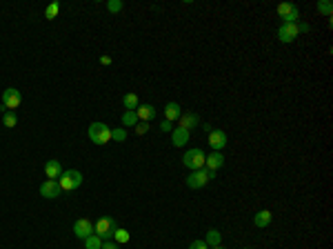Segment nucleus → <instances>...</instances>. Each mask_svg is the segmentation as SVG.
I'll return each mask as SVG.
<instances>
[{
    "mask_svg": "<svg viewBox=\"0 0 333 249\" xmlns=\"http://www.w3.org/2000/svg\"><path fill=\"white\" fill-rule=\"evenodd\" d=\"M216 178V171H209V169H196L187 176V187L189 189H202L204 185Z\"/></svg>",
    "mask_w": 333,
    "mask_h": 249,
    "instance_id": "nucleus-1",
    "label": "nucleus"
},
{
    "mask_svg": "<svg viewBox=\"0 0 333 249\" xmlns=\"http://www.w3.org/2000/svg\"><path fill=\"white\" fill-rule=\"evenodd\" d=\"M118 229V225H116V220L114 218H109V216H102V218H98L94 223V233L98 236V238H102V240H111L114 238V232Z\"/></svg>",
    "mask_w": 333,
    "mask_h": 249,
    "instance_id": "nucleus-2",
    "label": "nucleus"
},
{
    "mask_svg": "<svg viewBox=\"0 0 333 249\" xmlns=\"http://www.w3.org/2000/svg\"><path fill=\"white\" fill-rule=\"evenodd\" d=\"M89 140L96 145L111 143V129L104 122H94V125H89Z\"/></svg>",
    "mask_w": 333,
    "mask_h": 249,
    "instance_id": "nucleus-3",
    "label": "nucleus"
},
{
    "mask_svg": "<svg viewBox=\"0 0 333 249\" xmlns=\"http://www.w3.org/2000/svg\"><path fill=\"white\" fill-rule=\"evenodd\" d=\"M58 185H60V189H63V191L78 189V187L83 185V174H80L78 169H67V171H63V176L58 178Z\"/></svg>",
    "mask_w": 333,
    "mask_h": 249,
    "instance_id": "nucleus-4",
    "label": "nucleus"
},
{
    "mask_svg": "<svg viewBox=\"0 0 333 249\" xmlns=\"http://www.w3.org/2000/svg\"><path fill=\"white\" fill-rule=\"evenodd\" d=\"M204 160H207V154H204L202 149H189L187 154L183 156V163H184V167H189L191 171H196V169H204Z\"/></svg>",
    "mask_w": 333,
    "mask_h": 249,
    "instance_id": "nucleus-5",
    "label": "nucleus"
},
{
    "mask_svg": "<svg viewBox=\"0 0 333 249\" xmlns=\"http://www.w3.org/2000/svg\"><path fill=\"white\" fill-rule=\"evenodd\" d=\"M20 102H22V96H20V91L18 89H14V87H7L5 91H2V114L5 112H14L16 107H20Z\"/></svg>",
    "mask_w": 333,
    "mask_h": 249,
    "instance_id": "nucleus-6",
    "label": "nucleus"
},
{
    "mask_svg": "<svg viewBox=\"0 0 333 249\" xmlns=\"http://www.w3.org/2000/svg\"><path fill=\"white\" fill-rule=\"evenodd\" d=\"M300 25L298 22H282V27L278 29V40L280 43H293L300 36Z\"/></svg>",
    "mask_w": 333,
    "mask_h": 249,
    "instance_id": "nucleus-7",
    "label": "nucleus"
},
{
    "mask_svg": "<svg viewBox=\"0 0 333 249\" xmlns=\"http://www.w3.org/2000/svg\"><path fill=\"white\" fill-rule=\"evenodd\" d=\"M278 16L282 18V22H298L300 18V9L293 2H280L278 5Z\"/></svg>",
    "mask_w": 333,
    "mask_h": 249,
    "instance_id": "nucleus-8",
    "label": "nucleus"
},
{
    "mask_svg": "<svg viewBox=\"0 0 333 249\" xmlns=\"http://www.w3.org/2000/svg\"><path fill=\"white\" fill-rule=\"evenodd\" d=\"M209 145H211L214 151L224 149L227 145H229V136H227V132H222V129H211V132H209Z\"/></svg>",
    "mask_w": 333,
    "mask_h": 249,
    "instance_id": "nucleus-9",
    "label": "nucleus"
},
{
    "mask_svg": "<svg viewBox=\"0 0 333 249\" xmlns=\"http://www.w3.org/2000/svg\"><path fill=\"white\" fill-rule=\"evenodd\" d=\"M73 233H76V238H89L91 233H94V223L89 220V218H78L76 223H73Z\"/></svg>",
    "mask_w": 333,
    "mask_h": 249,
    "instance_id": "nucleus-10",
    "label": "nucleus"
},
{
    "mask_svg": "<svg viewBox=\"0 0 333 249\" xmlns=\"http://www.w3.org/2000/svg\"><path fill=\"white\" fill-rule=\"evenodd\" d=\"M60 194H63V189H60L58 181H45L40 185V196L42 198H49V200H51V198H58Z\"/></svg>",
    "mask_w": 333,
    "mask_h": 249,
    "instance_id": "nucleus-11",
    "label": "nucleus"
},
{
    "mask_svg": "<svg viewBox=\"0 0 333 249\" xmlns=\"http://www.w3.org/2000/svg\"><path fill=\"white\" fill-rule=\"evenodd\" d=\"M135 116H138V120H140V122H151L153 118H156V107L149 105V102H145V105H138V109H135Z\"/></svg>",
    "mask_w": 333,
    "mask_h": 249,
    "instance_id": "nucleus-12",
    "label": "nucleus"
},
{
    "mask_svg": "<svg viewBox=\"0 0 333 249\" xmlns=\"http://www.w3.org/2000/svg\"><path fill=\"white\" fill-rule=\"evenodd\" d=\"M45 176H47V181H58V178L63 176V165H60V160H47V165H45Z\"/></svg>",
    "mask_w": 333,
    "mask_h": 249,
    "instance_id": "nucleus-13",
    "label": "nucleus"
},
{
    "mask_svg": "<svg viewBox=\"0 0 333 249\" xmlns=\"http://www.w3.org/2000/svg\"><path fill=\"white\" fill-rule=\"evenodd\" d=\"M222 165H224V156L220 154V151H211V154L207 156V160H204V169L218 171Z\"/></svg>",
    "mask_w": 333,
    "mask_h": 249,
    "instance_id": "nucleus-14",
    "label": "nucleus"
},
{
    "mask_svg": "<svg viewBox=\"0 0 333 249\" xmlns=\"http://www.w3.org/2000/svg\"><path fill=\"white\" fill-rule=\"evenodd\" d=\"M200 122V118L196 116L193 112H187V114H183V116L178 118V127H183V129H187V132H191L196 125Z\"/></svg>",
    "mask_w": 333,
    "mask_h": 249,
    "instance_id": "nucleus-15",
    "label": "nucleus"
},
{
    "mask_svg": "<svg viewBox=\"0 0 333 249\" xmlns=\"http://www.w3.org/2000/svg\"><path fill=\"white\" fill-rule=\"evenodd\" d=\"M189 143V132L183 127H176L171 132V145L173 147H184V145Z\"/></svg>",
    "mask_w": 333,
    "mask_h": 249,
    "instance_id": "nucleus-16",
    "label": "nucleus"
},
{
    "mask_svg": "<svg viewBox=\"0 0 333 249\" xmlns=\"http://www.w3.org/2000/svg\"><path fill=\"white\" fill-rule=\"evenodd\" d=\"M183 116V109H180V105L178 102H166L165 105V120H169V122H173V120H178V118Z\"/></svg>",
    "mask_w": 333,
    "mask_h": 249,
    "instance_id": "nucleus-17",
    "label": "nucleus"
},
{
    "mask_svg": "<svg viewBox=\"0 0 333 249\" xmlns=\"http://www.w3.org/2000/svg\"><path fill=\"white\" fill-rule=\"evenodd\" d=\"M271 218H273V216H271L269 209H260V212L253 216V225L258 229H265V227H269V225H271Z\"/></svg>",
    "mask_w": 333,
    "mask_h": 249,
    "instance_id": "nucleus-18",
    "label": "nucleus"
},
{
    "mask_svg": "<svg viewBox=\"0 0 333 249\" xmlns=\"http://www.w3.org/2000/svg\"><path fill=\"white\" fill-rule=\"evenodd\" d=\"M204 243H207L209 247H218V245L222 243V233H220L218 229L211 227V229L207 232V238H204Z\"/></svg>",
    "mask_w": 333,
    "mask_h": 249,
    "instance_id": "nucleus-19",
    "label": "nucleus"
},
{
    "mask_svg": "<svg viewBox=\"0 0 333 249\" xmlns=\"http://www.w3.org/2000/svg\"><path fill=\"white\" fill-rule=\"evenodd\" d=\"M122 105H125V112H135V109H138V105H140V100H138V96H135V94H125Z\"/></svg>",
    "mask_w": 333,
    "mask_h": 249,
    "instance_id": "nucleus-20",
    "label": "nucleus"
},
{
    "mask_svg": "<svg viewBox=\"0 0 333 249\" xmlns=\"http://www.w3.org/2000/svg\"><path fill=\"white\" fill-rule=\"evenodd\" d=\"M129 238H131V236H129V232H127L125 227H118L114 232V240L118 245H127V243H129Z\"/></svg>",
    "mask_w": 333,
    "mask_h": 249,
    "instance_id": "nucleus-21",
    "label": "nucleus"
},
{
    "mask_svg": "<svg viewBox=\"0 0 333 249\" xmlns=\"http://www.w3.org/2000/svg\"><path fill=\"white\" fill-rule=\"evenodd\" d=\"M138 116H135V112H125L122 114V125H125V129L127 127H135V125H138Z\"/></svg>",
    "mask_w": 333,
    "mask_h": 249,
    "instance_id": "nucleus-22",
    "label": "nucleus"
},
{
    "mask_svg": "<svg viewBox=\"0 0 333 249\" xmlns=\"http://www.w3.org/2000/svg\"><path fill=\"white\" fill-rule=\"evenodd\" d=\"M84 247L87 249H102V238H98L96 233H91L89 238H84Z\"/></svg>",
    "mask_w": 333,
    "mask_h": 249,
    "instance_id": "nucleus-23",
    "label": "nucleus"
},
{
    "mask_svg": "<svg viewBox=\"0 0 333 249\" xmlns=\"http://www.w3.org/2000/svg\"><path fill=\"white\" fill-rule=\"evenodd\" d=\"M111 140H116V143H125L127 140V129L125 127L111 129Z\"/></svg>",
    "mask_w": 333,
    "mask_h": 249,
    "instance_id": "nucleus-24",
    "label": "nucleus"
},
{
    "mask_svg": "<svg viewBox=\"0 0 333 249\" xmlns=\"http://www.w3.org/2000/svg\"><path fill=\"white\" fill-rule=\"evenodd\" d=\"M16 122H18V118H16V114H14V112H5V114H2V125H5L7 129L16 127Z\"/></svg>",
    "mask_w": 333,
    "mask_h": 249,
    "instance_id": "nucleus-25",
    "label": "nucleus"
},
{
    "mask_svg": "<svg viewBox=\"0 0 333 249\" xmlns=\"http://www.w3.org/2000/svg\"><path fill=\"white\" fill-rule=\"evenodd\" d=\"M58 14H60V5H58V2H51V5L45 9V18H47V20H53Z\"/></svg>",
    "mask_w": 333,
    "mask_h": 249,
    "instance_id": "nucleus-26",
    "label": "nucleus"
},
{
    "mask_svg": "<svg viewBox=\"0 0 333 249\" xmlns=\"http://www.w3.org/2000/svg\"><path fill=\"white\" fill-rule=\"evenodd\" d=\"M317 11H320V14H324V16L331 18V14H333L331 2H329V0H320V2H317Z\"/></svg>",
    "mask_w": 333,
    "mask_h": 249,
    "instance_id": "nucleus-27",
    "label": "nucleus"
},
{
    "mask_svg": "<svg viewBox=\"0 0 333 249\" xmlns=\"http://www.w3.org/2000/svg\"><path fill=\"white\" fill-rule=\"evenodd\" d=\"M107 11H109V14H120V11H122V2H120V0H109V2H107Z\"/></svg>",
    "mask_w": 333,
    "mask_h": 249,
    "instance_id": "nucleus-28",
    "label": "nucleus"
},
{
    "mask_svg": "<svg viewBox=\"0 0 333 249\" xmlns=\"http://www.w3.org/2000/svg\"><path fill=\"white\" fill-rule=\"evenodd\" d=\"M149 132V125H147V122H138V125H135V133H138V136H142V133H147Z\"/></svg>",
    "mask_w": 333,
    "mask_h": 249,
    "instance_id": "nucleus-29",
    "label": "nucleus"
},
{
    "mask_svg": "<svg viewBox=\"0 0 333 249\" xmlns=\"http://www.w3.org/2000/svg\"><path fill=\"white\" fill-rule=\"evenodd\" d=\"M189 249H209V245L204 243V240H193V243L189 245Z\"/></svg>",
    "mask_w": 333,
    "mask_h": 249,
    "instance_id": "nucleus-30",
    "label": "nucleus"
},
{
    "mask_svg": "<svg viewBox=\"0 0 333 249\" xmlns=\"http://www.w3.org/2000/svg\"><path fill=\"white\" fill-rule=\"evenodd\" d=\"M102 249H120V245L116 240H102Z\"/></svg>",
    "mask_w": 333,
    "mask_h": 249,
    "instance_id": "nucleus-31",
    "label": "nucleus"
},
{
    "mask_svg": "<svg viewBox=\"0 0 333 249\" xmlns=\"http://www.w3.org/2000/svg\"><path fill=\"white\" fill-rule=\"evenodd\" d=\"M160 129H162V132H173V127H171V122H169V120H162L160 122Z\"/></svg>",
    "mask_w": 333,
    "mask_h": 249,
    "instance_id": "nucleus-32",
    "label": "nucleus"
},
{
    "mask_svg": "<svg viewBox=\"0 0 333 249\" xmlns=\"http://www.w3.org/2000/svg\"><path fill=\"white\" fill-rule=\"evenodd\" d=\"M100 65H111V56H100Z\"/></svg>",
    "mask_w": 333,
    "mask_h": 249,
    "instance_id": "nucleus-33",
    "label": "nucleus"
},
{
    "mask_svg": "<svg viewBox=\"0 0 333 249\" xmlns=\"http://www.w3.org/2000/svg\"><path fill=\"white\" fill-rule=\"evenodd\" d=\"M209 249H224V247H220V245H218V247H209Z\"/></svg>",
    "mask_w": 333,
    "mask_h": 249,
    "instance_id": "nucleus-34",
    "label": "nucleus"
}]
</instances>
